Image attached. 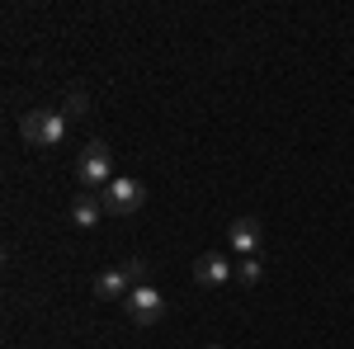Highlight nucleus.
I'll return each instance as SVG.
<instances>
[{
  "label": "nucleus",
  "instance_id": "1",
  "mask_svg": "<svg viewBox=\"0 0 354 349\" xmlns=\"http://www.w3.org/2000/svg\"><path fill=\"white\" fill-rule=\"evenodd\" d=\"M19 137H24L28 147H57L66 137V113H57V109H28V113H19Z\"/></svg>",
  "mask_w": 354,
  "mask_h": 349
},
{
  "label": "nucleus",
  "instance_id": "2",
  "mask_svg": "<svg viewBox=\"0 0 354 349\" xmlns=\"http://www.w3.org/2000/svg\"><path fill=\"white\" fill-rule=\"evenodd\" d=\"M76 180H81L85 189H104L113 185L118 175H113V151L104 147V142H90L81 151V161H76Z\"/></svg>",
  "mask_w": 354,
  "mask_h": 349
},
{
  "label": "nucleus",
  "instance_id": "3",
  "mask_svg": "<svg viewBox=\"0 0 354 349\" xmlns=\"http://www.w3.org/2000/svg\"><path fill=\"white\" fill-rule=\"evenodd\" d=\"M123 312H128V321H133V326H156V321L165 317L161 288H151V283L133 288V293H128V302H123Z\"/></svg>",
  "mask_w": 354,
  "mask_h": 349
},
{
  "label": "nucleus",
  "instance_id": "4",
  "mask_svg": "<svg viewBox=\"0 0 354 349\" xmlns=\"http://www.w3.org/2000/svg\"><path fill=\"white\" fill-rule=\"evenodd\" d=\"M104 213H113V217H128V213H137L142 203H147V189L137 185V180H113V185H104Z\"/></svg>",
  "mask_w": 354,
  "mask_h": 349
},
{
  "label": "nucleus",
  "instance_id": "5",
  "mask_svg": "<svg viewBox=\"0 0 354 349\" xmlns=\"http://www.w3.org/2000/svg\"><path fill=\"white\" fill-rule=\"evenodd\" d=\"M232 274H236V265H227V255H218V250H203L194 260V283H203V288H218Z\"/></svg>",
  "mask_w": 354,
  "mask_h": 349
},
{
  "label": "nucleus",
  "instance_id": "6",
  "mask_svg": "<svg viewBox=\"0 0 354 349\" xmlns=\"http://www.w3.org/2000/svg\"><path fill=\"white\" fill-rule=\"evenodd\" d=\"M128 293H133L128 269H104V274L95 279V297H100V302H128Z\"/></svg>",
  "mask_w": 354,
  "mask_h": 349
},
{
  "label": "nucleus",
  "instance_id": "7",
  "mask_svg": "<svg viewBox=\"0 0 354 349\" xmlns=\"http://www.w3.org/2000/svg\"><path fill=\"white\" fill-rule=\"evenodd\" d=\"M227 236H232V245H236V255H255L260 250V222L255 217H236L232 227H227Z\"/></svg>",
  "mask_w": 354,
  "mask_h": 349
},
{
  "label": "nucleus",
  "instance_id": "8",
  "mask_svg": "<svg viewBox=\"0 0 354 349\" xmlns=\"http://www.w3.org/2000/svg\"><path fill=\"white\" fill-rule=\"evenodd\" d=\"M100 217H104V198H100V194L85 189V194L71 198V222H76V227H100Z\"/></svg>",
  "mask_w": 354,
  "mask_h": 349
},
{
  "label": "nucleus",
  "instance_id": "9",
  "mask_svg": "<svg viewBox=\"0 0 354 349\" xmlns=\"http://www.w3.org/2000/svg\"><path fill=\"white\" fill-rule=\"evenodd\" d=\"M236 279H241L245 288H255V283H260V279H265V265H260V260H255V255H245L241 265H236Z\"/></svg>",
  "mask_w": 354,
  "mask_h": 349
},
{
  "label": "nucleus",
  "instance_id": "10",
  "mask_svg": "<svg viewBox=\"0 0 354 349\" xmlns=\"http://www.w3.org/2000/svg\"><path fill=\"white\" fill-rule=\"evenodd\" d=\"M128 279H133V288H142V283H151V265H147V260H128Z\"/></svg>",
  "mask_w": 354,
  "mask_h": 349
},
{
  "label": "nucleus",
  "instance_id": "11",
  "mask_svg": "<svg viewBox=\"0 0 354 349\" xmlns=\"http://www.w3.org/2000/svg\"><path fill=\"white\" fill-rule=\"evenodd\" d=\"M85 109H90V100H85L81 90H71V95H66V118H81Z\"/></svg>",
  "mask_w": 354,
  "mask_h": 349
}]
</instances>
